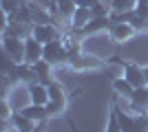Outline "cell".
<instances>
[{
  "instance_id": "obj_1",
  "label": "cell",
  "mask_w": 148,
  "mask_h": 132,
  "mask_svg": "<svg viewBox=\"0 0 148 132\" xmlns=\"http://www.w3.org/2000/svg\"><path fill=\"white\" fill-rule=\"evenodd\" d=\"M42 60H47L49 64H62L69 60V49L62 40H53V42H47L44 44V51H42Z\"/></svg>"
},
{
  "instance_id": "obj_2",
  "label": "cell",
  "mask_w": 148,
  "mask_h": 132,
  "mask_svg": "<svg viewBox=\"0 0 148 132\" xmlns=\"http://www.w3.org/2000/svg\"><path fill=\"white\" fill-rule=\"evenodd\" d=\"M66 106V97H64V90L58 82H51L49 84V104H47V112L51 114H60Z\"/></svg>"
},
{
  "instance_id": "obj_3",
  "label": "cell",
  "mask_w": 148,
  "mask_h": 132,
  "mask_svg": "<svg viewBox=\"0 0 148 132\" xmlns=\"http://www.w3.org/2000/svg\"><path fill=\"white\" fill-rule=\"evenodd\" d=\"M2 49L16 62H25V40L16 35H2Z\"/></svg>"
},
{
  "instance_id": "obj_4",
  "label": "cell",
  "mask_w": 148,
  "mask_h": 132,
  "mask_svg": "<svg viewBox=\"0 0 148 132\" xmlns=\"http://www.w3.org/2000/svg\"><path fill=\"white\" fill-rule=\"evenodd\" d=\"M42 51H44V44L38 42L33 35H27L25 38V62L29 66H33L36 62L42 60Z\"/></svg>"
},
{
  "instance_id": "obj_5",
  "label": "cell",
  "mask_w": 148,
  "mask_h": 132,
  "mask_svg": "<svg viewBox=\"0 0 148 132\" xmlns=\"http://www.w3.org/2000/svg\"><path fill=\"white\" fill-rule=\"evenodd\" d=\"M29 35H33V38L38 40V42H53V40H60V33H58V29L53 24H31V33Z\"/></svg>"
},
{
  "instance_id": "obj_6",
  "label": "cell",
  "mask_w": 148,
  "mask_h": 132,
  "mask_svg": "<svg viewBox=\"0 0 148 132\" xmlns=\"http://www.w3.org/2000/svg\"><path fill=\"white\" fill-rule=\"evenodd\" d=\"M124 77H126L135 88L148 86V84H146V75H144V68H142V66H137V64H124Z\"/></svg>"
},
{
  "instance_id": "obj_7",
  "label": "cell",
  "mask_w": 148,
  "mask_h": 132,
  "mask_svg": "<svg viewBox=\"0 0 148 132\" xmlns=\"http://www.w3.org/2000/svg\"><path fill=\"white\" fill-rule=\"evenodd\" d=\"M29 97H31V104L47 106V104H49V86H47V84H40V82L29 84Z\"/></svg>"
},
{
  "instance_id": "obj_8",
  "label": "cell",
  "mask_w": 148,
  "mask_h": 132,
  "mask_svg": "<svg viewBox=\"0 0 148 132\" xmlns=\"http://www.w3.org/2000/svg\"><path fill=\"white\" fill-rule=\"evenodd\" d=\"M133 33H135V26L130 22H113L111 24V40H115V42L128 40Z\"/></svg>"
},
{
  "instance_id": "obj_9",
  "label": "cell",
  "mask_w": 148,
  "mask_h": 132,
  "mask_svg": "<svg viewBox=\"0 0 148 132\" xmlns=\"http://www.w3.org/2000/svg\"><path fill=\"white\" fill-rule=\"evenodd\" d=\"M111 16H104V18H91L86 22V24L80 29V33L82 35H91V33H97V31H102V29H111Z\"/></svg>"
},
{
  "instance_id": "obj_10",
  "label": "cell",
  "mask_w": 148,
  "mask_h": 132,
  "mask_svg": "<svg viewBox=\"0 0 148 132\" xmlns=\"http://www.w3.org/2000/svg\"><path fill=\"white\" fill-rule=\"evenodd\" d=\"M51 66H53V64H49L47 60H40V62H36L31 66L33 73H36V79L40 84H47V86H49V84L53 82V79H51Z\"/></svg>"
},
{
  "instance_id": "obj_11",
  "label": "cell",
  "mask_w": 148,
  "mask_h": 132,
  "mask_svg": "<svg viewBox=\"0 0 148 132\" xmlns=\"http://www.w3.org/2000/svg\"><path fill=\"white\" fill-rule=\"evenodd\" d=\"M130 106L135 108L137 112H142L144 108L148 106V86H139V88H135V93L130 95Z\"/></svg>"
},
{
  "instance_id": "obj_12",
  "label": "cell",
  "mask_w": 148,
  "mask_h": 132,
  "mask_svg": "<svg viewBox=\"0 0 148 132\" xmlns=\"http://www.w3.org/2000/svg\"><path fill=\"white\" fill-rule=\"evenodd\" d=\"M20 112L25 114V117H29V119H33V121H44L47 117H49V112H47V106H40V104H31V106H25Z\"/></svg>"
},
{
  "instance_id": "obj_13",
  "label": "cell",
  "mask_w": 148,
  "mask_h": 132,
  "mask_svg": "<svg viewBox=\"0 0 148 132\" xmlns=\"http://www.w3.org/2000/svg\"><path fill=\"white\" fill-rule=\"evenodd\" d=\"M91 18H93V13H91V9H88V7H77V9H75V13H73V18H71V24H73L75 31H80V29L86 24Z\"/></svg>"
},
{
  "instance_id": "obj_14",
  "label": "cell",
  "mask_w": 148,
  "mask_h": 132,
  "mask_svg": "<svg viewBox=\"0 0 148 132\" xmlns=\"http://www.w3.org/2000/svg\"><path fill=\"white\" fill-rule=\"evenodd\" d=\"M13 128H16V132H33L36 123H33V119L25 117L22 112H16L13 114Z\"/></svg>"
},
{
  "instance_id": "obj_15",
  "label": "cell",
  "mask_w": 148,
  "mask_h": 132,
  "mask_svg": "<svg viewBox=\"0 0 148 132\" xmlns=\"http://www.w3.org/2000/svg\"><path fill=\"white\" fill-rule=\"evenodd\" d=\"M113 108H115V112H117V121H119V126H122V132H135V117L122 112L115 101H113Z\"/></svg>"
},
{
  "instance_id": "obj_16",
  "label": "cell",
  "mask_w": 148,
  "mask_h": 132,
  "mask_svg": "<svg viewBox=\"0 0 148 132\" xmlns=\"http://www.w3.org/2000/svg\"><path fill=\"white\" fill-rule=\"evenodd\" d=\"M113 88H115V93H117V95H124L126 99H130V95L135 93V86H133L126 77H117V79L113 82Z\"/></svg>"
},
{
  "instance_id": "obj_17",
  "label": "cell",
  "mask_w": 148,
  "mask_h": 132,
  "mask_svg": "<svg viewBox=\"0 0 148 132\" xmlns=\"http://www.w3.org/2000/svg\"><path fill=\"white\" fill-rule=\"evenodd\" d=\"M75 9H77V2L75 0H58V11H60L62 18H73Z\"/></svg>"
},
{
  "instance_id": "obj_18",
  "label": "cell",
  "mask_w": 148,
  "mask_h": 132,
  "mask_svg": "<svg viewBox=\"0 0 148 132\" xmlns=\"http://www.w3.org/2000/svg\"><path fill=\"white\" fill-rule=\"evenodd\" d=\"M137 0H113L111 9L113 11H135Z\"/></svg>"
},
{
  "instance_id": "obj_19",
  "label": "cell",
  "mask_w": 148,
  "mask_h": 132,
  "mask_svg": "<svg viewBox=\"0 0 148 132\" xmlns=\"http://www.w3.org/2000/svg\"><path fill=\"white\" fill-rule=\"evenodd\" d=\"M106 132H122V126H119V121H117V112H115V108L111 110V117H108V128H106Z\"/></svg>"
},
{
  "instance_id": "obj_20",
  "label": "cell",
  "mask_w": 148,
  "mask_h": 132,
  "mask_svg": "<svg viewBox=\"0 0 148 132\" xmlns=\"http://www.w3.org/2000/svg\"><path fill=\"white\" fill-rule=\"evenodd\" d=\"M20 2H22V0H2V13H5V16H11L20 7Z\"/></svg>"
},
{
  "instance_id": "obj_21",
  "label": "cell",
  "mask_w": 148,
  "mask_h": 132,
  "mask_svg": "<svg viewBox=\"0 0 148 132\" xmlns=\"http://www.w3.org/2000/svg\"><path fill=\"white\" fill-rule=\"evenodd\" d=\"M75 2H77V7H88V9H91V7L97 5L99 0H75Z\"/></svg>"
},
{
  "instance_id": "obj_22",
  "label": "cell",
  "mask_w": 148,
  "mask_h": 132,
  "mask_svg": "<svg viewBox=\"0 0 148 132\" xmlns=\"http://www.w3.org/2000/svg\"><path fill=\"white\" fill-rule=\"evenodd\" d=\"M2 117H9V104H7V101H2Z\"/></svg>"
},
{
  "instance_id": "obj_23",
  "label": "cell",
  "mask_w": 148,
  "mask_h": 132,
  "mask_svg": "<svg viewBox=\"0 0 148 132\" xmlns=\"http://www.w3.org/2000/svg\"><path fill=\"white\" fill-rule=\"evenodd\" d=\"M33 132H44V123H42V126H40V128H36V130H33Z\"/></svg>"
},
{
  "instance_id": "obj_24",
  "label": "cell",
  "mask_w": 148,
  "mask_h": 132,
  "mask_svg": "<svg viewBox=\"0 0 148 132\" xmlns=\"http://www.w3.org/2000/svg\"><path fill=\"white\" fill-rule=\"evenodd\" d=\"M144 75H146V84H148V66L144 68Z\"/></svg>"
},
{
  "instance_id": "obj_25",
  "label": "cell",
  "mask_w": 148,
  "mask_h": 132,
  "mask_svg": "<svg viewBox=\"0 0 148 132\" xmlns=\"http://www.w3.org/2000/svg\"><path fill=\"white\" fill-rule=\"evenodd\" d=\"M104 2H113V0H104Z\"/></svg>"
}]
</instances>
